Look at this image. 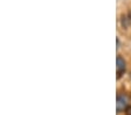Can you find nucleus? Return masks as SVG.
<instances>
[{"instance_id": "obj_1", "label": "nucleus", "mask_w": 131, "mask_h": 115, "mask_svg": "<svg viewBox=\"0 0 131 115\" xmlns=\"http://www.w3.org/2000/svg\"><path fill=\"white\" fill-rule=\"evenodd\" d=\"M116 107H117L118 113H121L122 111H125L126 109V107H128V98H126V95H124V94L118 95Z\"/></svg>"}, {"instance_id": "obj_2", "label": "nucleus", "mask_w": 131, "mask_h": 115, "mask_svg": "<svg viewBox=\"0 0 131 115\" xmlns=\"http://www.w3.org/2000/svg\"><path fill=\"white\" fill-rule=\"evenodd\" d=\"M125 68H126V65H125V61L121 56H118L117 59H116V69H117V78H121L122 73H124L125 71Z\"/></svg>"}, {"instance_id": "obj_3", "label": "nucleus", "mask_w": 131, "mask_h": 115, "mask_svg": "<svg viewBox=\"0 0 131 115\" xmlns=\"http://www.w3.org/2000/svg\"><path fill=\"white\" fill-rule=\"evenodd\" d=\"M125 115H131V107H126V109H125Z\"/></svg>"}]
</instances>
